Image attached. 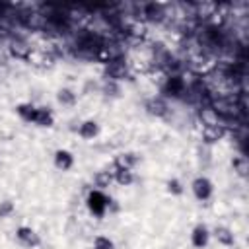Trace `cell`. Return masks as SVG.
<instances>
[{"instance_id":"23","label":"cell","mask_w":249,"mask_h":249,"mask_svg":"<svg viewBox=\"0 0 249 249\" xmlns=\"http://www.w3.org/2000/svg\"><path fill=\"white\" fill-rule=\"evenodd\" d=\"M101 93H105V95H109V97H117V95L121 93V84L103 78V82H101Z\"/></svg>"},{"instance_id":"9","label":"cell","mask_w":249,"mask_h":249,"mask_svg":"<svg viewBox=\"0 0 249 249\" xmlns=\"http://www.w3.org/2000/svg\"><path fill=\"white\" fill-rule=\"evenodd\" d=\"M226 134H228V128L222 126V124H216V126H202V128H200V140H202V144H206V146H212V144L220 142Z\"/></svg>"},{"instance_id":"19","label":"cell","mask_w":249,"mask_h":249,"mask_svg":"<svg viewBox=\"0 0 249 249\" xmlns=\"http://www.w3.org/2000/svg\"><path fill=\"white\" fill-rule=\"evenodd\" d=\"M56 101H58L62 107H72V105L78 101V95H76V91L70 89V88H60V89L56 91Z\"/></svg>"},{"instance_id":"8","label":"cell","mask_w":249,"mask_h":249,"mask_svg":"<svg viewBox=\"0 0 249 249\" xmlns=\"http://www.w3.org/2000/svg\"><path fill=\"white\" fill-rule=\"evenodd\" d=\"M16 237H18V241H19L21 245H25V247H29V249L41 245V235H39L33 228H29V226H19V228L16 230Z\"/></svg>"},{"instance_id":"2","label":"cell","mask_w":249,"mask_h":249,"mask_svg":"<svg viewBox=\"0 0 249 249\" xmlns=\"http://www.w3.org/2000/svg\"><path fill=\"white\" fill-rule=\"evenodd\" d=\"M103 78L113 80L117 84H121L123 80H130L132 72L126 62V56H121V58H115V60H109L107 64H103Z\"/></svg>"},{"instance_id":"25","label":"cell","mask_w":249,"mask_h":249,"mask_svg":"<svg viewBox=\"0 0 249 249\" xmlns=\"http://www.w3.org/2000/svg\"><path fill=\"white\" fill-rule=\"evenodd\" d=\"M167 191H169L171 195H183V191H185V189H183V183H181L179 179H175V177H173V179H169V181H167Z\"/></svg>"},{"instance_id":"21","label":"cell","mask_w":249,"mask_h":249,"mask_svg":"<svg viewBox=\"0 0 249 249\" xmlns=\"http://www.w3.org/2000/svg\"><path fill=\"white\" fill-rule=\"evenodd\" d=\"M93 185H95L99 191H103V189L111 187V185H113V173H111V171H107V169L95 171V175H93Z\"/></svg>"},{"instance_id":"4","label":"cell","mask_w":249,"mask_h":249,"mask_svg":"<svg viewBox=\"0 0 249 249\" xmlns=\"http://www.w3.org/2000/svg\"><path fill=\"white\" fill-rule=\"evenodd\" d=\"M161 93L167 97H175L181 99L187 93V80L183 78V74H173V76H165L163 82L160 84Z\"/></svg>"},{"instance_id":"1","label":"cell","mask_w":249,"mask_h":249,"mask_svg":"<svg viewBox=\"0 0 249 249\" xmlns=\"http://www.w3.org/2000/svg\"><path fill=\"white\" fill-rule=\"evenodd\" d=\"M140 16L138 21H148V23H165L169 19V6L161 2H146L138 6Z\"/></svg>"},{"instance_id":"11","label":"cell","mask_w":249,"mask_h":249,"mask_svg":"<svg viewBox=\"0 0 249 249\" xmlns=\"http://www.w3.org/2000/svg\"><path fill=\"white\" fill-rule=\"evenodd\" d=\"M208 241H210V230L204 224H196L193 228V231H191V243H193V247L204 249L208 245Z\"/></svg>"},{"instance_id":"6","label":"cell","mask_w":249,"mask_h":249,"mask_svg":"<svg viewBox=\"0 0 249 249\" xmlns=\"http://www.w3.org/2000/svg\"><path fill=\"white\" fill-rule=\"evenodd\" d=\"M191 191H193V195H195L196 200H202V202H204V200H208V198L212 196L214 185H212V181H210L206 175H198V177L193 179Z\"/></svg>"},{"instance_id":"18","label":"cell","mask_w":249,"mask_h":249,"mask_svg":"<svg viewBox=\"0 0 249 249\" xmlns=\"http://www.w3.org/2000/svg\"><path fill=\"white\" fill-rule=\"evenodd\" d=\"M138 163V156L132 154V152H123L115 158L113 161V167H124V169H132L134 165Z\"/></svg>"},{"instance_id":"14","label":"cell","mask_w":249,"mask_h":249,"mask_svg":"<svg viewBox=\"0 0 249 249\" xmlns=\"http://www.w3.org/2000/svg\"><path fill=\"white\" fill-rule=\"evenodd\" d=\"M78 134H80V138H84V140H93V138L99 134V123L93 121V119L84 121V123L78 126Z\"/></svg>"},{"instance_id":"15","label":"cell","mask_w":249,"mask_h":249,"mask_svg":"<svg viewBox=\"0 0 249 249\" xmlns=\"http://www.w3.org/2000/svg\"><path fill=\"white\" fill-rule=\"evenodd\" d=\"M113 183L121 185V187H128L134 183V171L132 169H124V167H113Z\"/></svg>"},{"instance_id":"5","label":"cell","mask_w":249,"mask_h":249,"mask_svg":"<svg viewBox=\"0 0 249 249\" xmlns=\"http://www.w3.org/2000/svg\"><path fill=\"white\" fill-rule=\"evenodd\" d=\"M109 202H111L109 196L103 191H99V189L89 191L88 196H86V206H88L89 214H93L95 218H103L105 216V212L109 208Z\"/></svg>"},{"instance_id":"3","label":"cell","mask_w":249,"mask_h":249,"mask_svg":"<svg viewBox=\"0 0 249 249\" xmlns=\"http://www.w3.org/2000/svg\"><path fill=\"white\" fill-rule=\"evenodd\" d=\"M6 53H8V56L10 58H16V60H25L27 62V58H29V54L33 53V47H31V43L27 41V39H23L21 35H12L8 41H6Z\"/></svg>"},{"instance_id":"26","label":"cell","mask_w":249,"mask_h":249,"mask_svg":"<svg viewBox=\"0 0 249 249\" xmlns=\"http://www.w3.org/2000/svg\"><path fill=\"white\" fill-rule=\"evenodd\" d=\"M14 210H16V206H14L12 200H2V202H0V218H8V216H12Z\"/></svg>"},{"instance_id":"16","label":"cell","mask_w":249,"mask_h":249,"mask_svg":"<svg viewBox=\"0 0 249 249\" xmlns=\"http://www.w3.org/2000/svg\"><path fill=\"white\" fill-rule=\"evenodd\" d=\"M210 235H214V239H216L218 243L228 245V247L235 243V235H233V231H231L228 226H216L214 231H212Z\"/></svg>"},{"instance_id":"12","label":"cell","mask_w":249,"mask_h":249,"mask_svg":"<svg viewBox=\"0 0 249 249\" xmlns=\"http://www.w3.org/2000/svg\"><path fill=\"white\" fill-rule=\"evenodd\" d=\"M196 117H198V121L202 123V126H216V124H222L220 115H218L210 105L198 107V109H196Z\"/></svg>"},{"instance_id":"7","label":"cell","mask_w":249,"mask_h":249,"mask_svg":"<svg viewBox=\"0 0 249 249\" xmlns=\"http://www.w3.org/2000/svg\"><path fill=\"white\" fill-rule=\"evenodd\" d=\"M144 109H146L148 115L158 117V119L167 117V113H169V105H167V101H165L163 95H152L150 99H146Z\"/></svg>"},{"instance_id":"24","label":"cell","mask_w":249,"mask_h":249,"mask_svg":"<svg viewBox=\"0 0 249 249\" xmlns=\"http://www.w3.org/2000/svg\"><path fill=\"white\" fill-rule=\"evenodd\" d=\"M93 249H115V243L107 235H95L93 237Z\"/></svg>"},{"instance_id":"20","label":"cell","mask_w":249,"mask_h":249,"mask_svg":"<svg viewBox=\"0 0 249 249\" xmlns=\"http://www.w3.org/2000/svg\"><path fill=\"white\" fill-rule=\"evenodd\" d=\"M16 113L19 115L21 121H25V123H33V121H35L37 107H35L33 103H19V105L16 107Z\"/></svg>"},{"instance_id":"10","label":"cell","mask_w":249,"mask_h":249,"mask_svg":"<svg viewBox=\"0 0 249 249\" xmlns=\"http://www.w3.org/2000/svg\"><path fill=\"white\" fill-rule=\"evenodd\" d=\"M27 62L37 66V68H51L54 64V54H51L47 49H33Z\"/></svg>"},{"instance_id":"17","label":"cell","mask_w":249,"mask_h":249,"mask_svg":"<svg viewBox=\"0 0 249 249\" xmlns=\"http://www.w3.org/2000/svg\"><path fill=\"white\" fill-rule=\"evenodd\" d=\"M33 124L37 126H43V128H49L54 124V115L49 107H37V113H35V121Z\"/></svg>"},{"instance_id":"13","label":"cell","mask_w":249,"mask_h":249,"mask_svg":"<svg viewBox=\"0 0 249 249\" xmlns=\"http://www.w3.org/2000/svg\"><path fill=\"white\" fill-rule=\"evenodd\" d=\"M53 163H54V167H56L58 171H68V169L74 167V156H72L70 150L60 148V150L54 152V156H53Z\"/></svg>"},{"instance_id":"22","label":"cell","mask_w":249,"mask_h":249,"mask_svg":"<svg viewBox=\"0 0 249 249\" xmlns=\"http://www.w3.org/2000/svg\"><path fill=\"white\" fill-rule=\"evenodd\" d=\"M231 167H233V171H235L239 177H247L249 161H247V158H245V156H235V158L231 160Z\"/></svg>"}]
</instances>
